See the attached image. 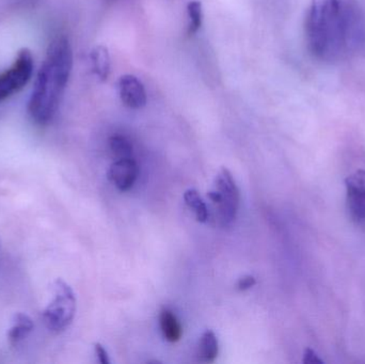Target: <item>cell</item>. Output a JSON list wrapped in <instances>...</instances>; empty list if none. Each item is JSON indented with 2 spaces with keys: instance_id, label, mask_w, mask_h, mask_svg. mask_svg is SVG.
I'll return each instance as SVG.
<instances>
[{
  "instance_id": "6da1fadb",
  "label": "cell",
  "mask_w": 365,
  "mask_h": 364,
  "mask_svg": "<svg viewBox=\"0 0 365 364\" xmlns=\"http://www.w3.org/2000/svg\"><path fill=\"white\" fill-rule=\"evenodd\" d=\"M72 68L70 41L66 36H58L49 45L28 104V113L34 123L47 125L53 121L63 98Z\"/></svg>"
},
{
  "instance_id": "7a4b0ae2",
  "label": "cell",
  "mask_w": 365,
  "mask_h": 364,
  "mask_svg": "<svg viewBox=\"0 0 365 364\" xmlns=\"http://www.w3.org/2000/svg\"><path fill=\"white\" fill-rule=\"evenodd\" d=\"M304 32L313 57L324 61L338 59L349 48L342 0H312Z\"/></svg>"
},
{
  "instance_id": "3957f363",
  "label": "cell",
  "mask_w": 365,
  "mask_h": 364,
  "mask_svg": "<svg viewBox=\"0 0 365 364\" xmlns=\"http://www.w3.org/2000/svg\"><path fill=\"white\" fill-rule=\"evenodd\" d=\"M53 301L42 313L45 326L51 333H60L66 331L74 320L76 313V297L74 291L62 279L53 284Z\"/></svg>"
},
{
  "instance_id": "277c9868",
  "label": "cell",
  "mask_w": 365,
  "mask_h": 364,
  "mask_svg": "<svg viewBox=\"0 0 365 364\" xmlns=\"http://www.w3.org/2000/svg\"><path fill=\"white\" fill-rule=\"evenodd\" d=\"M216 189L208 192V198L218 207L219 220L222 226H230L240 209V190L235 180L227 168H222L215 179Z\"/></svg>"
},
{
  "instance_id": "5b68a950",
  "label": "cell",
  "mask_w": 365,
  "mask_h": 364,
  "mask_svg": "<svg viewBox=\"0 0 365 364\" xmlns=\"http://www.w3.org/2000/svg\"><path fill=\"white\" fill-rule=\"evenodd\" d=\"M34 72V58L28 49L19 51L12 66L0 74V100L23 89Z\"/></svg>"
},
{
  "instance_id": "8992f818",
  "label": "cell",
  "mask_w": 365,
  "mask_h": 364,
  "mask_svg": "<svg viewBox=\"0 0 365 364\" xmlns=\"http://www.w3.org/2000/svg\"><path fill=\"white\" fill-rule=\"evenodd\" d=\"M347 207L354 220L365 222V170L356 171L345 180Z\"/></svg>"
},
{
  "instance_id": "52a82bcc",
  "label": "cell",
  "mask_w": 365,
  "mask_h": 364,
  "mask_svg": "<svg viewBox=\"0 0 365 364\" xmlns=\"http://www.w3.org/2000/svg\"><path fill=\"white\" fill-rule=\"evenodd\" d=\"M120 100L130 109H141L147 105L148 96L145 85L138 77L132 74L120 77L118 83Z\"/></svg>"
},
{
  "instance_id": "ba28073f",
  "label": "cell",
  "mask_w": 365,
  "mask_h": 364,
  "mask_svg": "<svg viewBox=\"0 0 365 364\" xmlns=\"http://www.w3.org/2000/svg\"><path fill=\"white\" fill-rule=\"evenodd\" d=\"M139 167L134 158L115 160L108 171V179L118 189L128 192L136 183Z\"/></svg>"
},
{
  "instance_id": "9c48e42d",
  "label": "cell",
  "mask_w": 365,
  "mask_h": 364,
  "mask_svg": "<svg viewBox=\"0 0 365 364\" xmlns=\"http://www.w3.org/2000/svg\"><path fill=\"white\" fill-rule=\"evenodd\" d=\"M92 70L100 80L106 81L111 72V59L107 47L98 45L90 53Z\"/></svg>"
},
{
  "instance_id": "30bf717a",
  "label": "cell",
  "mask_w": 365,
  "mask_h": 364,
  "mask_svg": "<svg viewBox=\"0 0 365 364\" xmlns=\"http://www.w3.org/2000/svg\"><path fill=\"white\" fill-rule=\"evenodd\" d=\"M160 329L165 339L171 343L180 341L182 335V325L171 310L164 309L160 316Z\"/></svg>"
},
{
  "instance_id": "8fae6325",
  "label": "cell",
  "mask_w": 365,
  "mask_h": 364,
  "mask_svg": "<svg viewBox=\"0 0 365 364\" xmlns=\"http://www.w3.org/2000/svg\"><path fill=\"white\" fill-rule=\"evenodd\" d=\"M34 327V322L29 316L24 313H17L14 318V324L8 333L9 343L12 346H16L31 333Z\"/></svg>"
},
{
  "instance_id": "7c38bea8",
  "label": "cell",
  "mask_w": 365,
  "mask_h": 364,
  "mask_svg": "<svg viewBox=\"0 0 365 364\" xmlns=\"http://www.w3.org/2000/svg\"><path fill=\"white\" fill-rule=\"evenodd\" d=\"M218 356V340L212 331H208L202 336L197 357L202 363H212Z\"/></svg>"
},
{
  "instance_id": "4fadbf2b",
  "label": "cell",
  "mask_w": 365,
  "mask_h": 364,
  "mask_svg": "<svg viewBox=\"0 0 365 364\" xmlns=\"http://www.w3.org/2000/svg\"><path fill=\"white\" fill-rule=\"evenodd\" d=\"M184 200L187 207L192 209L197 222H206L208 218V209L203 199L195 189H188L185 192Z\"/></svg>"
},
{
  "instance_id": "5bb4252c",
  "label": "cell",
  "mask_w": 365,
  "mask_h": 364,
  "mask_svg": "<svg viewBox=\"0 0 365 364\" xmlns=\"http://www.w3.org/2000/svg\"><path fill=\"white\" fill-rule=\"evenodd\" d=\"M109 149L115 160L122 158H132L134 153V147L132 142L126 137L121 135H115L109 138Z\"/></svg>"
},
{
  "instance_id": "9a60e30c",
  "label": "cell",
  "mask_w": 365,
  "mask_h": 364,
  "mask_svg": "<svg viewBox=\"0 0 365 364\" xmlns=\"http://www.w3.org/2000/svg\"><path fill=\"white\" fill-rule=\"evenodd\" d=\"M187 14H188V34L193 36L199 31L203 21V9L202 2L199 0H192L187 4Z\"/></svg>"
},
{
  "instance_id": "2e32d148",
  "label": "cell",
  "mask_w": 365,
  "mask_h": 364,
  "mask_svg": "<svg viewBox=\"0 0 365 364\" xmlns=\"http://www.w3.org/2000/svg\"><path fill=\"white\" fill-rule=\"evenodd\" d=\"M255 284H257V281H255V277H252V276H246V277L242 278V279L238 281L237 286L240 291H246L253 288Z\"/></svg>"
},
{
  "instance_id": "e0dca14e",
  "label": "cell",
  "mask_w": 365,
  "mask_h": 364,
  "mask_svg": "<svg viewBox=\"0 0 365 364\" xmlns=\"http://www.w3.org/2000/svg\"><path fill=\"white\" fill-rule=\"evenodd\" d=\"M304 363H324V361L322 359H319V357L317 356V353L314 350H311V348H307L304 350Z\"/></svg>"
},
{
  "instance_id": "ac0fdd59",
  "label": "cell",
  "mask_w": 365,
  "mask_h": 364,
  "mask_svg": "<svg viewBox=\"0 0 365 364\" xmlns=\"http://www.w3.org/2000/svg\"><path fill=\"white\" fill-rule=\"evenodd\" d=\"M96 353L98 356V361L102 364H109L108 354H107L106 350L103 348L101 344H96Z\"/></svg>"
}]
</instances>
